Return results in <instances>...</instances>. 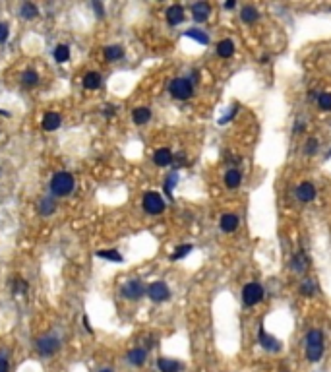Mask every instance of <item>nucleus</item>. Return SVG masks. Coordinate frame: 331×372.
<instances>
[{
  "instance_id": "f257e3e1",
  "label": "nucleus",
  "mask_w": 331,
  "mask_h": 372,
  "mask_svg": "<svg viewBox=\"0 0 331 372\" xmlns=\"http://www.w3.org/2000/svg\"><path fill=\"white\" fill-rule=\"evenodd\" d=\"M324 355V336L320 330H310L306 336V359L310 363H318Z\"/></svg>"
},
{
  "instance_id": "f03ea898",
  "label": "nucleus",
  "mask_w": 331,
  "mask_h": 372,
  "mask_svg": "<svg viewBox=\"0 0 331 372\" xmlns=\"http://www.w3.org/2000/svg\"><path fill=\"white\" fill-rule=\"evenodd\" d=\"M74 190V177L70 173H56L53 179H51V192L58 198L68 196L70 192Z\"/></svg>"
},
{
  "instance_id": "7ed1b4c3",
  "label": "nucleus",
  "mask_w": 331,
  "mask_h": 372,
  "mask_svg": "<svg viewBox=\"0 0 331 372\" xmlns=\"http://www.w3.org/2000/svg\"><path fill=\"white\" fill-rule=\"evenodd\" d=\"M143 210L149 214V216H159L165 212V200L159 192H145L143 196Z\"/></svg>"
},
{
  "instance_id": "20e7f679",
  "label": "nucleus",
  "mask_w": 331,
  "mask_h": 372,
  "mask_svg": "<svg viewBox=\"0 0 331 372\" xmlns=\"http://www.w3.org/2000/svg\"><path fill=\"white\" fill-rule=\"evenodd\" d=\"M168 92H170V95H172L174 99L184 101V99H190V97H192L194 90H192V84H190L186 78H176V80L170 82Z\"/></svg>"
},
{
  "instance_id": "39448f33",
  "label": "nucleus",
  "mask_w": 331,
  "mask_h": 372,
  "mask_svg": "<svg viewBox=\"0 0 331 372\" xmlns=\"http://www.w3.org/2000/svg\"><path fill=\"white\" fill-rule=\"evenodd\" d=\"M120 295H122L124 299H128V301H138V299H141V297L145 295V287H143L141 281L130 279V281H126V283L120 287Z\"/></svg>"
},
{
  "instance_id": "423d86ee",
  "label": "nucleus",
  "mask_w": 331,
  "mask_h": 372,
  "mask_svg": "<svg viewBox=\"0 0 331 372\" xmlns=\"http://www.w3.org/2000/svg\"><path fill=\"white\" fill-rule=\"evenodd\" d=\"M242 299L248 307H254L258 305L262 299H264V289L260 283H248L244 289H242Z\"/></svg>"
},
{
  "instance_id": "0eeeda50",
  "label": "nucleus",
  "mask_w": 331,
  "mask_h": 372,
  "mask_svg": "<svg viewBox=\"0 0 331 372\" xmlns=\"http://www.w3.org/2000/svg\"><path fill=\"white\" fill-rule=\"evenodd\" d=\"M58 349H60V340L55 336H45L37 341V351L43 357H53Z\"/></svg>"
},
{
  "instance_id": "6e6552de",
  "label": "nucleus",
  "mask_w": 331,
  "mask_h": 372,
  "mask_svg": "<svg viewBox=\"0 0 331 372\" xmlns=\"http://www.w3.org/2000/svg\"><path fill=\"white\" fill-rule=\"evenodd\" d=\"M147 297H149L153 303H165V301H168V297H170V291H168V287H166L163 281H155V283H151V285L147 287Z\"/></svg>"
},
{
  "instance_id": "1a4fd4ad",
  "label": "nucleus",
  "mask_w": 331,
  "mask_h": 372,
  "mask_svg": "<svg viewBox=\"0 0 331 372\" xmlns=\"http://www.w3.org/2000/svg\"><path fill=\"white\" fill-rule=\"evenodd\" d=\"M260 345L264 347L265 351H269V353H279L281 351V343L277 341V338L269 336L264 328L260 330Z\"/></svg>"
},
{
  "instance_id": "9d476101",
  "label": "nucleus",
  "mask_w": 331,
  "mask_h": 372,
  "mask_svg": "<svg viewBox=\"0 0 331 372\" xmlns=\"http://www.w3.org/2000/svg\"><path fill=\"white\" fill-rule=\"evenodd\" d=\"M126 359H128V363H130L132 367H141V365L147 361V349H143V347H136V349H132V351H128Z\"/></svg>"
},
{
  "instance_id": "9b49d317",
  "label": "nucleus",
  "mask_w": 331,
  "mask_h": 372,
  "mask_svg": "<svg viewBox=\"0 0 331 372\" xmlns=\"http://www.w3.org/2000/svg\"><path fill=\"white\" fill-rule=\"evenodd\" d=\"M157 369L161 372H180L184 367H182V363H178V361H174V359L159 357V359H157Z\"/></svg>"
},
{
  "instance_id": "f8f14e48",
  "label": "nucleus",
  "mask_w": 331,
  "mask_h": 372,
  "mask_svg": "<svg viewBox=\"0 0 331 372\" xmlns=\"http://www.w3.org/2000/svg\"><path fill=\"white\" fill-rule=\"evenodd\" d=\"M166 22H168L170 26H178V24H182V22H184V8L178 6V4L170 6V8L166 10Z\"/></svg>"
},
{
  "instance_id": "ddd939ff",
  "label": "nucleus",
  "mask_w": 331,
  "mask_h": 372,
  "mask_svg": "<svg viewBox=\"0 0 331 372\" xmlns=\"http://www.w3.org/2000/svg\"><path fill=\"white\" fill-rule=\"evenodd\" d=\"M60 124H62V117L58 115V113H47L45 117H43V128L47 130V132H55L56 128H60Z\"/></svg>"
},
{
  "instance_id": "4468645a",
  "label": "nucleus",
  "mask_w": 331,
  "mask_h": 372,
  "mask_svg": "<svg viewBox=\"0 0 331 372\" xmlns=\"http://www.w3.org/2000/svg\"><path fill=\"white\" fill-rule=\"evenodd\" d=\"M209 12H211V8H209L207 2H196L192 6V16H194L196 22H205L209 18Z\"/></svg>"
},
{
  "instance_id": "2eb2a0df",
  "label": "nucleus",
  "mask_w": 331,
  "mask_h": 372,
  "mask_svg": "<svg viewBox=\"0 0 331 372\" xmlns=\"http://www.w3.org/2000/svg\"><path fill=\"white\" fill-rule=\"evenodd\" d=\"M297 196L300 202H312L316 198V188L310 185V183H302L297 188Z\"/></svg>"
},
{
  "instance_id": "dca6fc26",
  "label": "nucleus",
  "mask_w": 331,
  "mask_h": 372,
  "mask_svg": "<svg viewBox=\"0 0 331 372\" xmlns=\"http://www.w3.org/2000/svg\"><path fill=\"white\" fill-rule=\"evenodd\" d=\"M153 161H155V165H157V167H166V165H170V161H172V154H170V150H166V148L157 150V152L153 154Z\"/></svg>"
},
{
  "instance_id": "f3484780",
  "label": "nucleus",
  "mask_w": 331,
  "mask_h": 372,
  "mask_svg": "<svg viewBox=\"0 0 331 372\" xmlns=\"http://www.w3.org/2000/svg\"><path fill=\"white\" fill-rule=\"evenodd\" d=\"M217 55L221 59H231L234 55V43L231 39H225V41H219L217 43Z\"/></svg>"
},
{
  "instance_id": "a211bd4d",
  "label": "nucleus",
  "mask_w": 331,
  "mask_h": 372,
  "mask_svg": "<svg viewBox=\"0 0 331 372\" xmlns=\"http://www.w3.org/2000/svg\"><path fill=\"white\" fill-rule=\"evenodd\" d=\"M238 227V217L234 214H225L221 217V231L223 233H232Z\"/></svg>"
},
{
  "instance_id": "6ab92c4d",
  "label": "nucleus",
  "mask_w": 331,
  "mask_h": 372,
  "mask_svg": "<svg viewBox=\"0 0 331 372\" xmlns=\"http://www.w3.org/2000/svg\"><path fill=\"white\" fill-rule=\"evenodd\" d=\"M149 119H151V111L147 109V107H138V109H134L132 113V121L136 124H145L149 123Z\"/></svg>"
},
{
  "instance_id": "aec40b11",
  "label": "nucleus",
  "mask_w": 331,
  "mask_h": 372,
  "mask_svg": "<svg viewBox=\"0 0 331 372\" xmlns=\"http://www.w3.org/2000/svg\"><path fill=\"white\" fill-rule=\"evenodd\" d=\"M83 88L85 90H99L101 88V76L97 74V72H87L85 76H83Z\"/></svg>"
},
{
  "instance_id": "412c9836",
  "label": "nucleus",
  "mask_w": 331,
  "mask_h": 372,
  "mask_svg": "<svg viewBox=\"0 0 331 372\" xmlns=\"http://www.w3.org/2000/svg\"><path fill=\"white\" fill-rule=\"evenodd\" d=\"M225 183H227V188H238L242 183V173L238 169H229L225 175Z\"/></svg>"
},
{
  "instance_id": "4be33fe9",
  "label": "nucleus",
  "mask_w": 331,
  "mask_h": 372,
  "mask_svg": "<svg viewBox=\"0 0 331 372\" xmlns=\"http://www.w3.org/2000/svg\"><path fill=\"white\" fill-rule=\"evenodd\" d=\"M55 210H56V202H55L53 198H43V200L39 202V214H41V216H45V217L53 216Z\"/></svg>"
},
{
  "instance_id": "5701e85b",
  "label": "nucleus",
  "mask_w": 331,
  "mask_h": 372,
  "mask_svg": "<svg viewBox=\"0 0 331 372\" xmlns=\"http://www.w3.org/2000/svg\"><path fill=\"white\" fill-rule=\"evenodd\" d=\"M105 57L109 62H114V61H120L124 57V49L120 45H110L105 49Z\"/></svg>"
},
{
  "instance_id": "b1692460",
  "label": "nucleus",
  "mask_w": 331,
  "mask_h": 372,
  "mask_svg": "<svg viewBox=\"0 0 331 372\" xmlns=\"http://www.w3.org/2000/svg\"><path fill=\"white\" fill-rule=\"evenodd\" d=\"M293 270L298 272V274H304L308 270V258L304 256V252H300L293 258Z\"/></svg>"
},
{
  "instance_id": "393cba45",
  "label": "nucleus",
  "mask_w": 331,
  "mask_h": 372,
  "mask_svg": "<svg viewBox=\"0 0 331 372\" xmlns=\"http://www.w3.org/2000/svg\"><path fill=\"white\" fill-rule=\"evenodd\" d=\"M20 14H22V18H24V20H35V18L39 16V10H37V6H35V4H31V2H26V4L22 6Z\"/></svg>"
},
{
  "instance_id": "a878e982",
  "label": "nucleus",
  "mask_w": 331,
  "mask_h": 372,
  "mask_svg": "<svg viewBox=\"0 0 331 372\" xmlns=\"http://www.w3.org/2000/svg\"><path fill=\"white\" fill-rule=\"evenodd\" d=\"M240 18H242V22L252 24V22H256V20H258V10H256L254 6H244V8H242V12H240Z\"/></svg>"
},
{
  "instance_id": "bb28decb",
  "label": "nucleus",
  "mask_w": 331,
  "mask_h": 372,
  "mask_svg": "<svg viewBox=\"0 0 331 372\" xmlns=\"http://www.w3.org/2000/svg\"><path fill=\"white\" fill-rule=\"evenodd\" d=\"M22 82H24V86L33 88V86L39 84V74H37L35 70H26V72L22 74Z\"/></svg>"
},
{
  "instance_id": "cd10ccee",
  "label": "nucleus",
  "mask_w": 331,
  "mask_h": 372,
  "mask_svg": "<svg viewBox=\"0 0 331 372\" xmlns=\"http://www.w3.org/2000/svg\"><path fill=\"white\" fill-rule=\"evenodd\" d=\"M186 37H190V39H196L198 43H201V45H207L209 43V37H207V33L201 30H188L186 31Z\"/></svg>"
},
{
  "instance_id": "c85d7f7f",
  "label": "nucleus",
  "mask_w": 331,
  "mask_h": 372,
  "mask_svg": "<svg viewBox=\"0 0 331 372\" xmlns=\"http://www.w3.org/2000/svg\"><path fill=\"white\" fill-rule=\"evenodd\" d=\"M68 59H70V49H68V45H56V49H55V61L66 62Z\"/></svg>"
},
{
  "instance_id": "c756f323",
  "label": "nucleus",
  "mask_w": 331,
  "mask_h": 372,
  "mask_svg": "<svg viewBox=\"0 0 331 372\" xmlns=\"http://www.w3.org/2000/svg\"><path fill=\"white\" fill-rule=\"evenodd\" d=\"M192 250H194L192 245H182V247H178L172 254H170V260H180V258H184L186 254H190Z\"/></svg>"
},
{
  "instance_id": "7c9ffc66",
  "label": "nucleus",
  "mask_w": 331,
  "mask_h": 372,
  "mask_svg": "<svg viewBox=\"0 0 331 372\" xmlns=\"http://www.w3.org/2000/svg\"><path fill=\"white\" fill-rule=\"evenodd\" d=\"M97 256H99V258H105V260H112V262H122V256H120L116 250H99Z\"/></svg>"
},
{
  "instance_id": "2f4dec72",
  "label": "nucleus",
  "mask_w": 331,
  "mask_h": 372,
  "mask_svg": "<svg viewBox=\"0 0 331 372\" xmlns=\"http://www.w3.org/2000/svg\"><path fill=\"white\" fill-rule=\"evenodd\" d=\"M300 293L306 295V297L314 295V293H316V285H314V281H312V279H304V283L300 285Z\"/></svg>"
},
{
  "instance_id": "473e14b6",
  "label": "nucleus",
  "mask_w": 331,
  "mask_h": 372,
  "mask_svg": "<svg viewBox=\"0 0 331 372\" xmlns=\"http://www.w3.org/2000/svg\"><path fill=\"white\" fill-rule=\"evenodd\" d=\"M318 105L322 111H331V93H322L318 97Z\"/></svg>"
},
{
  "instance_id": "72a5a7b5",
  "label": "nucleus",
  "mask_w": 331,
  "mask_h": 372,
  "mask_svg": "<svg viewBox=\"0 0 331 372\" xmlns=\"http://www.w3.org/2000/svg\"><path fill=\"white\" fill-rule=\"evenodd\" d=\"M176 181H178V175H176V171H174V173L168 175V179H166V183H165V192L168 194V198H170V192H172V188L176 185Z\"/></svg>"
},
{
  "instance_id": "f704fd0d",
  "label": "nucleus",
  "mask_w": 331,
  "mask_h": 372,
  "mask_svg": "<svg viewBox=\"0 0 331 372\" xmlns=\"http://www.w3.org/2000/svg\"><path fill=\"white\" fill-rule=\"evenodd\" d=\"M12 289H14V293H24V291L28 289V285H26V281L16 279V281H14V285H12Z\"/></svg>"
},
{
  "instance_id": "c9c22d12",
  "label": "nucleus",
  "mask_w": 331,
  "mask_h": 372,
  "mask_svg": "<svg viewBox=\"0 0 331 372\" xmlns=\"http://www.w3.org/2000/svg\"><path fill=\"white\" fill-rule=\"evenodd\" d=\"M8 35H10V30H8V26L0 22V43H6V41H8Z\"/></svg>"
},
{
  "instance_id": "e433bc0d",
  "label": "nucleus",
  "mask_w": 331,
  "mask_h": 372,
  "mask_svg": "<svg viewBox=\"0 0 331 372\" xmlns=\"http://www.w3.org/2000/svg\"><path fill=\"white\" fill-rule=\"evenodd\" d=\"M316 150H318V142H316L314 138H310V140H308V144H306V154L312 155Z\"/></svg>"
},
{
  "instance_id": "4c0bfd02",
  "label": "nucleus",
  "mask_w": 331,
  "mask_h": 372,
  "mask_svg": "<svg viewBox=\"0 0 331 372\" xmlns=\"http://www.w3.org/2000/svg\"><path fill=\"white\" fill-rule=\"evenodd\" d=\"M0 372H10V363L6 357H0Z\"/></svg>"
},
{
  "instance_id": "58836bf2",
  "label": "nucleus",
  "mask_w": 331,
  "mask_h": 372,
  "mask_svg": "<svg viewBox=\"0 0 331 372\" xmlns=\"http://www.w3.org/2000/svg\"><path fill=\"white\" fill-rule=\"evenodd\" d=\"M91 6H93V10L97 12V16H99V18H103V16H105V12H103V6H101L99 2H93Z\"/></svg>"
},
{
  "instance_id": "ea45409f",
  "label": "nucleus",
  "mask_w": 331,
  "mask_h": 372,
  "mask_svg": "<svg viewBox=\"0 0 331 372\" xmlns=\"http://www.w3.org/2000/svg\"><path fill=\"white\" fill-rule=\"evenodd\" d=\"M112 113H114V107H112V105H109V107H105V115H109V117H110Z\"/></svg>"
},
{
  "instance_id": "a19ab883",
  "label": "nucleus",
  "mask_w": 331,
  "mask_h": 372,
  "mask_svg": "<svg viewBox=\"0 0 331 372\" xmlns=\"http://www.w3.org/2000/svg\"><path fill=\"white\" fill-rule=\"evenodd\" d=\"M99 372H112L110 369H103V371H99Z\"/></svg>"
}]
</instances>
